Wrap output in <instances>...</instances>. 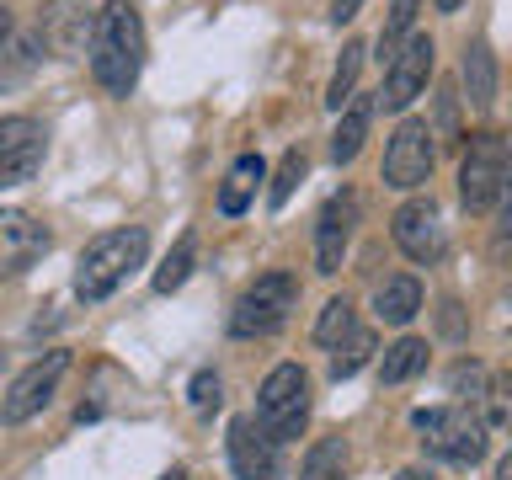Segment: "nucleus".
Wrapping results in <instances>:
<instances>
[{"instance_id": "obj_28", "label": "nucleus", "mask_w": 512, "mask_h": 480, "mask_svg": "<svg viewBox=\"0 0 512 480\" xmlns=\"http://www.w3.org/2000/svg\"><path fill=\"white\" fill-rule=\"evenodd\" d=\"M486 400H491V406L480 411V416H486V427H491V422H512V374H496L491 390H486Z\"/></svg>"}, {"instance_id": "obj_22", "label": "nucleus", "mask_w": 512, "mask_h": 480, "mask_svg": "<svg viewBox=\"0 0 512 480\" xmlns=\"http://www.w3.org/2000/svg\"><path fill=\"white\" fill-rule=\"evenodd\" d=\"M416 11H422V0H390V16H384V32H379V59L384 64L406 48L411 27H416Z\"/></svg>"}, {"instance_id": "obj_10", "label": "nucleus", "mask_w": 512, "mask_h": 480, "mask_svg": "<svg viewBox=\"0 0 512 480\" xmlns=\"http://www.w3.org/2000/svg\"><path fill=\"white\" fill-rule=\"evenodd\" d=\"M38 166H43V123L0 118V192L32 182Z\"/></svg>"}, {"instance_id": "obj_27", "label": "nucleus", "mask_w": 512, "mask_h": 480, "mask_svg": "<svg viewBox=\"0 0 512 480\" xmlns=\"http://www.w3.org/2000/svg\"><path fill=\"white\" fill-rule=\"evenodd\" d=\"M304 171H310L304 150H288V155H283V166H278V182H272V208H283L288 198H294V187L304 182Z\"/></svg>"}, {"instance_id": "obj_16", "label": "nucleus", "mask_w": 512, "mask_h": 480, "mask_svg": "<svg viewBox=\"0 0 512 480\" xmlns=\"http://www.w3.org/2000/svg\"><path fill=\"white\" fill-rule=\"evenodd\" d=\"M459 75H464V102L480 107V112H491L496 107V54L486 43H470L464 48V64H459Z\"/></svg>"}, {"instance_id": "obj_12", "label": "nucleus", "mask_w": 512, "mask_h": 480, "mask_svg": "<svg viewBox=\"0 0 512 480\" xmlns=\"http://www.w3.org/2000/svg\"><path fill=\"white\" fill-rule=\"evenodd\" d=\"M48 230L27 208H0V278H22L32 262H43Z\"/></svg>"}, {"instance_id": "obj_11", "label": "nucleus", "mask_w": 512, "mask_h": 480, "mask_svg": "<svg viewBox=\"0 0 512 480\" xmlns=\"http://www.w3.org/2000/svg\"><path fill=\"white\" fill-rule=\"evenodd\" d=\"M390 235H395V246L411 256V262H438L443 256V224H438V203L432 198H411V203H400L395 208V219H390Z\"/></svg>"}, {"instance_id": "obj_1", "label": "nucleus", "mask_w": 512, "mask_h": 480, "mask_svg": "<svg viewBox=\"0 0 512 480\" xmlns=\"http://www.w3.org/2000/svg\"><path fill=\"white\" fill-rule=\"evenodd\" d=\"M144 70V22L128 0H107L91 22V75L107 96H128Z\"/></svg>"}, {"instance_id": "obj_7", "label": "nucleus", "mask_w": 512, "mask_h": 480, "mask_svg": "<svg viewBox=\"0 0 512 480\" xmlns=\"http://www.w3.org/2000/svg\"><path fill=\"white\" fill-rule=\"evenodd\" d=\"M432 128L427 118H406L395 128V139L384 144V187H400V192H416L432 182V160H438V150H432Z\"/></svg>"}, {"instance_id": "obj_17", "label": "nucleus", "mask_w": 512, "mask_h": 480, "mask_svg": "<svg viewBox=\"0 0 512 480\" xmlns=\"http://www.w3.org/2000/svg\"><path fill=\"white\" fill-rule=\"evenodd\" d=\"M368 123H374V96H358V102H347L342 123H336V134H331V160H336V166L358 160L363 139H368Z\"/></svg>"}, {"instance_id": "obj_30", "label": "nucleus", "mask_w": 512, "mask_h": 480, "mask_svg": "<svg viewBox=\"0 0 512 480\" xmlns=\"http://www.w3.org/2000/svg\"><path fill=\"white\" fill-rule=\"evenodd\" d=\"M448 384H454L459 395L470 390V400H486V368H480V363H459V368H454V379H448Z\"/></svg>"}, {"instance_id": "obj_4", "label": "nucleus", "mask_w": 512, "mask_h": 480, "mask_svg": "<svg viewBox=\"0 0 512 480\" xmlns=\"http://www.w3.org/2000/svg\"><path fill=\"white\" fill-rule=\"evenodd\" d=\"M256 422L272 443L299 438L304 422H310V374L299 363H278L262 379V395H256Z\"/></svg>"}, {"instance_id": "obj_29", "label": "nucleus", "mask_w": 512, "mask_h": 480, "mask_svg": "<svg viewBox=\"0 0 512 480\" xmlns=\"http://www.w3.org/2000/svg\"><path fill=\"white\" fill-rule=\"evenodd\" d=\"M192 411H198V416H208V411H219V374H214V368H203V374L198 379H192Z\"/></svg>"}, {"instance_id": "obj_13", "label": "nucleus", "mask_w": 512, "mask_h": 480, "mask_svg": "<svg viewBox=\"0 0 512 480\" xmlns=\"http://www.w3.org/2000/svg\"><path fill=\"white\" fill-rule=\"evenodd\" d=\"M352 230H358V198H352V192H336V198L320 208V219H315V272H326V278L342 272Z\"/></svg>"}, {"instance_id": "obj_18", "label": "nucleus", "mask_w": 512, "mask_h": 480, "mask_svg": "<svg viewBox=\"0 0 512 480\" xmlns=\"http://www.w3.org/2000/svg\"><path fill=\"white\" fill-rule=\"evenodd\" d=\"M262 176H267V160L262 155H240L235 166H230V176H224V187H219V214H246L251 192H256Z\"/></svg>"}, {"instance_id": "obj_2", "label": "nucleus", "mask_w": 512, "mask_h": 480, "mask_svg": "<svg viewBox=\"0 0 512 480\" xmlns=\"http://www.w3.org/2000/svg\"><path fill=\"white\" fill-rule=\"evenodd\" d=\"M144 256H150V235H144L139 224L96 235L91 246L80 251V262H75V294L86 299V304L107 299V294H118V288L144 267Z\"/></svg>"}, {"instance_id": "obj_9", "label": "nucleus", "mask_w": 512, "mask_h": 480, "mask_svg": "<svg viewBox=\"0 0 512 480\" xmlns=\"http://www.w3.org/2000/svg\"><path fill=\"white\" fill-rule=\"evenodd\" d=\"M432 59H438L432 38H427V32H411L406 48H400V54L390 59V70H384V91H379L384 112H400V107H411L416 96H422L427 75H432Z\"/></svg>"}, {"instance_id": "obj_35", "label": "nucleus", "mask_w": 512, "mask_h": 480, "mask_svg": "<svg viewBox=\"0 0 512 480\" xmlns=\"http://www.w3.org/2000/svg\"><path fill=\"white\" fill-rule=\"evenodd\" d=\"M395 480H432V475H427V470H400Z\"/></svg>"}, {"instance_id": "obj_15", "label": "nucleus", "mask_w": 512, "mask_h": 480, "mask_svg": "<svg viewBox=\"0 0 512 480\" xmlns=\"http://www.w3.org/2000/svg\"><path fill=\"white\" fill-rule=\"evenodd\" d=\"M96 16H86L80 0H54V6H43V43H54L59 54H70V48L91 32Z\"/></svg>"}, {"instance_id": "obj_21", "label": "nucleus", "mask_w": 512, "mask_h": 480, "mask_svg": "<svg viewBox=\"0 0 512 480\" xmlns=\"http://www.w3.org/2000/svg\"><path fill=\"white\" fill-rule=\"evenodd\" d=\"M363 54H368V48H363L358 38L342 48V59H336V75H331V86H326V107H331V112H342V107L352 102V91H358V70H363Z\"/></svg>"}, {"instance_id": "obj_23", "label": "nucleus", "mask_w": 512, "mask_h": 480, "mask_svg": "<svg viewBox=\"0 0 512 480\" xmlns=\"http://www.w3.org/2000/svg\"><path fill=\"white\" fill-rule=\"evenodd\" d=\"M299 480H347V443L342 438H320L310 454H304Z\"/></svg>"}, {"instance_id": "obj_26", "label": "nucleus", "mask_w": 512, "mask_h": 480, "mask_svg": "<svg viewBox=\"0 0 512 480\" xmlns=\"http://www.w3.org/2000/svg\"><path fill=\"white\" fill-rule=\"evenodd\" d=\"M368 358H374V331H363V326H358L342 347H336V358H331V379H352Z\"/></svg>"}, {"instance_id": "obj_14", "label": "nucleus", "mask_w": 512, "mask_h": 480, "mask_svg": "<svg viewBox=\"0 0 512 480\" xmlns=\"http://www.w3.org/2000/svg\"><path fill=\"white\" fill-rule=\"evenodd\" d=\"M230 470L235 480H272L278 475V443L262 432V422L256 416H235L230 422Z\"/></svg>"}, {"instance_id": "obj_24", "label": "nucleus", "mask_w": 512, "mask_h": 480, "mask_svg": "<svg viewBox=\"0 0 512 480\" xmlns=\"http://www.w3.org/2000/svg\"><path fill=\"white\" fill-rule=\"evenodd\" d=\"M192 262H198V235H182L171 246V256L160 262V272H155V294H176V288L192 278Z\"/></svg>"}, {"instance_id": "obj_33", "label": "nucleus", "mask_w": 512, "mask_h": 480, "mask_svg": "<svg viewBox=\"0 0 512 480\" xmlns=\"http://www.w3.org/2000/svg\"><path fill=\"white\" fill-rule=\"evenodd\" d=\"M363 11V0H331V22L342 27V22H352V16Z\"/></svg>"}, {"instance_id": "obj_34", "label": "nucleus", "mask_w": 512, "mask_h": 480, "mask_svg": "<svg viewBox=\"0 0 512 480\" xmlns=\"http://www.w3.org/2000/svg\"><path fill=\"white\" fill-rule=\"evenodd\" d=\"M6 38H11V11L0 6V43H6Z\"/></svg>"}, {"instance_id": "obj_20", "label": "nucleus", "mask_w": 512, "mask_h": 480, "mask_svg": "<svg viewBox=\"0 0 512 480\" xmlns=\"http://www.w3.org/2000/svg\"><path fill=\"white\" fill-rule=\"evenodd\" d=\"M427 368V342L422 336H400L395 347H384V358H379V379L384 384H406L416 379Z\"/></svg>"}, {"instance_id": "obj_8", "label": "nucleus", "mask_w": 512, "mask_h": 480, "mask_svg": "<svg viewBox=\"0 0 512 480\" xmlns=\"http://www.w3.org/2000/svg\"><path fill=\"white\" fill-rule=\"evenodd\" d=\"M64 374H70V352H43L38 363L22 368V374L11 379L6 406H0V422H6V427H22L27 416H38L48 400H54V390H59Z\"/></svg>"}, {"instance_id": "obj_6", "label": "nucleus", "mask_w": 512, "mask_h": 480, "mask_svg": "<svg viewBox=\"0 0 512 480\" xmlns=\"http://www.w3.org/2000/svg\"><path fill=\"white\" fill-rule=\"evenodd\" d=\"M507 139L502 134H475L470 150H464V166H459V198L470 214H491L496 198H502V176H507Z\"/></svg>"}, {"instance_id": "obj_36", "label": "nucleus", "mask_w": 512, "mask_h": 480, "mask_svg": "<svg viewBox=\"0 0 512 480\" xmlns=\"http://www.w3.org/2000/svg\"><path fill=\"white\" fill-rule=\"evenodd\" d=\"M464 6V0H438V11H459Z\"/></svg>"}, {"instance_id": "obj_31", "label": "nucleus", "mask_w": 512, "mask_h": 480, "mask_svg": "<svg viewBox=\"0 0 512 480\" xmlns=\"http://www.w3.org/2000/svg\"><path fill=\"white\" fill-rule=\"evenodd\" d=\"M438 128H443V139L459 134V96H454V86L438 91Z\"/></svg>"}, {"instance_id": "obj_3", "label": "nucleus", "mask_w": 512, "mask_h": 480, "mask_svg": "<svg viewBox=\"0 0 512 480\" xmlns=\"http://www.w3.org/2000/svg\"><path fill=\"white\" fill-rule=\"evenodd\" d=\"M416 432H422V448L427 454H438L448 464H480L486 459V416L470 411V406H422L411 416Z\"/></svg>"}, {"instance_id": "obj_37", "label": "nucleus", "mask_w": 512, "mask_h": 480, "mask_svg": "<svg viewBox=\"0 0 512 480\" xmlns=\"http://www.w3.org/2000/svg\"><path fill=\"white\" fill-rule=\"evenodd\" d=\"M160 480H187V470H166V475H160Z\"/></svg>"}, {"instance_id": "obj_25", "label": "nucleus", "mask_w": 512, "mask_h": 480, "mask_svg": "<svg viewBox=\"0 0 512 480\" xmlns=\"http://www.w3.org/2000/svg\"><path fill=\"white\" fill-rule=\"evenodd\" d=\"M352 331H358V315H352L347 299H331L326 310H320V320H315V342L320 347H342Z\"/></svg>"}, {"instance_id": "obj_5", "label": "nucleus", "mask_w": 512, "mask_h": 480, "mask_svg": "<svg viewBox=\"0 0 512 480\" xmlns=\"http://www.w3.org/2000/svg\"><path fill=\"white\" fill-rule=\"evenodd\" d=\"M294 304H299V278H294V272H262V278L235 299L230 336H240V342H251V336H272L288 315H294Z\"/></svg>"}, {"instance_id": "obj_19", "label": "nucleus", "mask_w": 512, "mask_h": 480, "mask_svg": "<svg viewBox=\"0 0 512 480\" xmlns=\"http://www.w3.org/2000/svg\"><path fill=\"white\" fill-rule=\"evenodd\" d=\"M374 310H379V320H390V326H406V320L422 310V283H416L411 272H400V278H390L379 288Z\"/></svg>"}, {"instance_id": "obj_32", "label": "nucleus", "mask_w": 512, "mask_h": 480, "mask_svg": "<svg viewBox=\"0 0 512 480\" xmlns=\"http://www.w3.org/2000/svg\"><path fill=\"white\" fill-rule=\"evenodd\" d=\"M496 208H502V240H512V160H507V176H502V198H496Z\"/></svg>"}, {"instance_id": "obj_38", "label": "nucleus", "mask_w": 512, "mask_h": 480, "mask_svg": "<svg viewBox=\"0 0 512 480\" xmlns=\"http://www.w3.org/2000/svg\"><path fill=\"white\" fill-rule=\"evenodd\" d=\"M502 480H512V454L502 459Z\"/></svg>"}]
</instances>
